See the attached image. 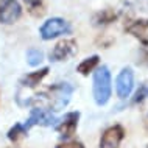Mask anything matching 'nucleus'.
<instances>
[{
    "instance_id": "nucleus-1",
    "label": "nucleus",
    "mask_w": 148,
    "mask_h": 148,
    "mask_svg": "<svg viewBox=\"0 0 148 148\" xmlns=\"http://www.w3.org/2000/svg\"><path fill=\"white\" fill-rule=\"evenodd\" d=\"M112 81H111V72L106 66H101L94 70V79H92V94L94 100L98 106H105L112 94Z\"/></svg>"
},
{
    "instance_id": "nucleus-2",
    "label": "nucleus",
    "mask_w": 148,
    "mask_h": 148,
    "mask_svg": "<svg viewBox=\"0 0 148 148\" xmlns=\"http://www.w3.org/2000/svg\"><path fill=\"white\" fill-rule=\"evenodd\" d=\"M73 86L70 83H55L49 87V90L44 94V100L49 105L50 111H62L69 105L72 94H73Z\"/></svg>"
},
{
    "instance_id": "nucleus-3",
    "label": "nucleus",
    "mask_w": 148,
    "mask_h": 148,
    "mask_svg": "<svg viewBox=\"0 0 148 148\" xmlns=\"http://www.w3.org/2000/svg\"><path fill=\"white\" fill-rule=\"evenodd\" d=\"M72 33V25L62 17H51L45 21L39 28V34L44 41H51L55 38H59L62 34H70Z\"/></svg>"
},
{
    "instance_id": "nucleus-4",
    "label": "nucleus",
    "mask_w": 148,
    "mask_h": 148,
    "mask_svg": "<svg viewBox=\"0 0 148 148\" xmlns=\"http://www.w3.org/2000/svg\"><path fill=\"white\" fill-rule=\"evenodd\" d=\"M78 51V44L75 39H62L55 44V47L50 50L49 56L50 61L53 62H62V61H69L70 58H73Z\"/></svg>"
},
{
    "instance_id": "nucleus-5",
    "label": "nucleus",
    "mask_w": 148,
    "mask_h": 148,
    "mask_svg": "<svg viewBox=\"0 0 148 148\" xmlns=\"http://www.w3.org/2000/svg\"><path fill=\"white\" fill-rule=\"evenodd\" d=\"M134 87V72L131 67H123L119 72L117 78H115V92L117 97L125 100L131 95Z\"/></svg>"
},
{
    "instance_id": "nucleus-6",
    "label": "nucleus",
    "mask_w": 148,
    "mask_h": 148,
    "mask_svg": "<svg viewBox=\"0 0 148 148\" xmlns=\"http://www.w3.org/2000/svg\"><path fill=\"white\" fill-rule=\"evenodd\" d=\"M22 16V6L17 0H0V23L11 25Z\"/></svg>"
},
{
    "instance_id": "nucleus-7",
    "label": "nucleus",
    "mask_w": 148,
    "mask_h": 148,
    "mask_svg": "<svg viewBox=\"0 0 148 148\" xmlns=\"http://www.w3.org/2000/svg\"><path fill=\"white\" fill-rule=\"evenodd\" d=\"M56 122V119H55V115L51 114L50 109H47V108H33L30 112V117L28 120L25 122V130L28 131L30 128L33 126H51L53 123Z\"/></svg>"
},
{
    "instance_id": "nucleus-8",
    "label": "nucleus",
    "mask_w": 148,
    "mask_h": 148,
    "mask_svg": "<svg viewBox=\"0 0 148 148\" xmlns=\"http://www.w3.org/2000/svg\"><path fill=\"white\" fill-rule=\"evenodd\" d=\"M78 120H79V112L78 111L67 112L56 125H55V130H56V133H59L64 139H69L75 134V131H77Z\"/></svg>"
},
{
    "instance_id": "nucleus-9",
    "label": "nucleus",
    "mask_w": 148,
    "mask_h": 148,
    "mask_svg": "<svg viewBox=\"0 0 148 148\" xmlns=\"http://www.w3.org/2000/svg\"><path fill=\"white\" fill-rule=\"evenodd\" d=\"M125 31L139 39L143 47H148V19H131L125 25Z\"/></svg>"
},
{
    "instance_id": "nucleus-10",
    "label": "nucleus",
    "mask_w": 148,
    "mask_h": 148,
    "mask_svg": "<svg viewBox=\"0 0 148 148\" xmlns=\"http://www.w3.org/2000/svg\"><path fill=\"white\" fill-rule=\"evenodd\" d=\"M125 128L122 125H114L105 130L101 139H100V147L101 148H117L120 142L125 139Z\"/></svg>"
},
{
    "instance_id": "nucleus-11",
    "label": "nucleus",
    "mask_w": 148,
    "mask_h": 148,
    "mask_svg": "<svg viewBox=\"0 0 148 148\" xmlns=\"http://www.w3.org/2000/svg\"><path fill=\"white\" fill-rule=\"evenodd\" d=\"M50 69L49 67H42V69L36 70V72H30V73L23 75V77L19 79V84L22 87H27V89H34L41 84V81L49 75Z\"/></svg>"
},
{
    "instance_id": "nucleus-12",
    "label": "nucleus",
    "mask_w": 148,
    "mask_h": 148,
    "mask_svg": "<svg viewBox=\"0 0 148 148\" xmlns=\"http://www.w3.org/2000/svg\"><path fill=\"white\" fill-rule=\"evenodd\" d=\"M119 17H120V13L117 10L105 8V10H100L92 16V23L95 27H105V25H109V23H114Z\"/></svg>"
},
{
    "instance_id": "nucleus-13",
    "label": "nucleus",
    "mask_w": 148,
    "mask_h": 148,
    "mask_svg": "<svg viewBox=\"0 0 148 148\" xmlns=\"http://www.w3.org/2000/svg\"><path fill=\"white\" fill-rule=\"evenodd\" d=\"M98 64H100V56H98V55H92V56L83 59V61L78 64L77 72H78V73H81L83 77H87L89 73H92V72L97 69Z\"/></svg>"
},
{
    "instance_id": "nucleus-14",
    "label": "nucleus",
    "mask_w": 148,
    "mask_h": 148,
    "mask_svg": "<svg viewBox=\"0 0 148 148\" xmlns=\"http://www.w3.org/2000/svg\"><path fill=\"white\" fill-rule=\"evenodd\" d=\"M27 133H28V131L25 130V126H23L22 123H16V125L11 128L10 131H8L6 137H8V140H11L13 143H16V142L21 140L22 137H25Z\"/></svg>"
},
{
    "instance_id": "nucleus-15",
    "label": "nucleus",
    "mask_w": 148,
    "mask_h": 148,
    "mask_svg": "<svg viewBox=\"0 0 148 148\" xmlns=\"http://www.w3.org/2000/svg\"><path fill=\"white\" fill-rule=\"evenodd\" d=\"M42 61H44V51L42 50L34 49V47H31V49L27 50V62H28L31 67L39 66Z\"/></svg>"
},
{
    "instance_id": "nucleus-16",
    "label": "nucleus",
    "mask_w": 148,
    "mask_h": 148,
    "mask_svg": "<svg viewBox=\"0 0 148 148\" xmlns=\"http://www.w3.org/2000/svg\"><path fill=\"white\" fill-rule=\"evenodd\" d=\"M28 5V13L34 17H42L45 14V6H44L42 0H25Z\"/></svg>"
},
{
    "instance_id": "nucleus-17",
    "label": "nucleus",
    "mask_w": 148,
    "mask_h": 148,
    "mask_svg": "<svg viewBox=\"0 0 148 148\" xmlns=\"http://www.w3.org/2000/svg\"><path fill=\"white\" fill-rule=\"evenodd\" d=\"M148 98V84H140L136 90L134 97L131 98V105H140Z\"/></svg>"
},
{
    "instance_id": "nucleus-18",
    "label": "nucleus",
    "mask_w": 148,
    "mask_h": 148,
    "mask_svg": "<svg viewBox=\"0 0 148 148\" xmlns=\"http://www.w3.org/2000/svg\"><path fill=\"white\" fill-rule=\"evenodd\" d=\"M56 148H84L81 142L78 140H70V142H64V143H59Z\"/></svg>"
},
{
    "instance_id": "nucleus-19",
    "label": "nucleus",
    "mask_w": 148,
    "mask_h": 148,
    "mask_svg": "<svg viewBox=\"0 0 148 148\" xmlns=\"http://www.w3.org/2000/svg\"><path fill=\"white\" fill-rule=\"evenodd\" d=\"M112 42H114V39H112V38H106L105 34L100 36V38L97 39V44H100V45H101L103 49H108V47H109Z\"/></svg>"
},
{
    "instance_id": "nucleus-20",
    "label": "nucleus",
    "mask_w": 148,
    "mask_h": 148,
    "mask_svg": "<svg viewBox=\"0 0 148 148\" xmlns=\"http://www.w3.org/2000/svg\"><path fill=\"white\" fill-rule=\"evenodd\" d=\"M139 64H142V66H147L148 67V50L143 49L140 51V59H139Z\"/></svg>"
},
{
    "instance_id": "nucleus-21",
    "label": "nucleus",
    "mask_w": 148,
    "mask_h": 148,
    "mask_svg": "<svg viewBox=\"0 0 148 148\" xmlns=\"http://www.w3.org/2000/svg\"><path fill=\"white\" fill-rule=\"evenodd\" d=\"M143 126H145V130L148 131V114L145 115V119H143Z\"/></svg>"
},
{
    "instance_id": "nucleus-22",
    "label": "nucleus",
    "mask_w": 148,
    "mask_h": 148,
    "mask_svg": "<svg viewBox=\"0 0 148 148\" xmlns=\"http://www.w3.org/2000/svg\"><path fill=\"white\" fill-rule=\"evenodd\" d=\"M11 148H16V147H11Z\"/></svg>"
},
{
    "instance_id": "nucleus-23",
    "label": "nucleus",
    "mask_w": 148,
    "mask_h": 148,
    "mask_svg": "<svg viewBox=\"0 0 148 148\" xmlns=\"http://www.w3.org/2000/svg\"><path fill=\"white\" fill-rule=\"evenodd\" d=\"M147 148H148V147H147Z\"/></svg>"
}]
</instances>
